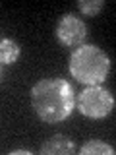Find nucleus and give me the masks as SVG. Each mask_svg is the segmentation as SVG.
Masks as SVG:
<instances>
[{
	"instance_id": "obj_1",
	"label": "nucleus",
	"mask_w": 116,
	"mask_h": 155,
	"mask_svg": "<svg viewBox=\"0 0 116 155\" xmlns=\"http://www.w3.org/2000/svg\"><path fill=\"white\" fill-rule=\"evenodd\" d=\"M31 107L43 122H62L76 107L74 87L62 78H45L31 87Z\"/></svg>"
},
{
	"instance_id": "obj_2",
	"label": "nucleus",
	"mask_w": 116,
	"mask_h": 155,
	"mask_svg": "<svg viewBox=\"0 0 116 155\" xmlns=\"http://www.w3.org/2000/svg\"><path fill=\"white\" fill-rule=\"evenodd\" d=\"M68 68L79 84L101 85L110 72V58L97 45H79L72 52Z\"/></svg>"
},
{
	"instance_id": "obj_3",
	"label": "nucleus",
	"mask_w": 116,
	"mask_h": 155,
	"mask_svg": "<svg viewBox=\"0 0 116 155\" xmlns=\"http://www.w3.org/2000/svg\"><path fill=\"white\" fill-rule=\"evenodd\" d=\"M77 109L87 118H105L114 109V97L101 85H87L77 95Z\"/></svg>"
},
{
	"instance_id": "obj_4",
	"label": "nucleus",
	"mask_w": 116,
	"mask_h": 155,
	"mask_svg": "<svg viewBox=\"0 0 116 155\" xmlns=\"http://www.w3.org/2000/svg\"><path fill=\"white\" fill-rule=\"evenodd\" d=\"M56 37H58V41L66 47L83 45V41L87 37V27H85L83 19L77 18L76 14H64V16L58 19Z\"/></svg>"
},
{
	"instance_id": "obj_5",
	"label": "nucleus",
	"mask_w": 116,
	"mask_h": 155,
	"mask_svg": "<svg viewBox=\"0 0 116 155\" xmlns=\"http://www.w3.org/2000/svg\"><path fill=\"white\" fill-rule=\"evenodd\" d=\"M76 151H77L76 143L72 142L68 136H62V134L48 138L47 142L41 145V149H39L41 155H72Z\"/></svg>"
},
{
	"instance_id": "obj_6",
	"label": "nucleus",
	"mask_w": 116,
	"mask_h": 155,
	"mask_svg": "<svg viewBox=\"0 0 116 155\" xmlns=\"http://www.w3.org/2000/svg\"><path fill=\"white\" fill-rule=\"evenodd\" d=\"M19 45L12 39H0V62L2 64H14L19 58Z\"/></svg>"
},
{
	"instance_id": "obj_7",
	"label": "nucleus",
	"mask_w": 116,
	"mask_h": 155,
	"mask_svg": "<svg viewBox=\"0 0 116 155\" xmlns=\"http://www.w3.org/2000/svg\"><path fill=\"white\" fill-rule=\"evenodd\" d=\"M81 155H114V147L101 140H91V142L83 143L79 147Z\"/></svg>"
},
{
	"instance_id": "obj_8",
	"label": "nucleus",
	"mask_w": 116,
	"mask_h": 155,
	"mask_svg": "<svg viewBox=\"0 0 116 155\" xmlns=\"http://www.w3.org/2000/svg\"><path fill=\"white\" fill-rule=\"evenodd\" d=\"M105 2L103 0H79L77 2V8H79V12L83 14V16H97V14L103 10Z\"/></svg>"
},
{
	"instance_id": "obj_9",
	"label": "nucleus",
	"mask_w": 116,
	"mask_h": 155,
	"mask_svg": "<svg viewBox=\"0 0 116 155\" xmlns=\"http://www.w3.org/2000/svg\"><path fill=\"white\" fill-rule=\"evenodd\" d=\"M10 155H31V151L29 149H12Z\"/></svg>"
},
{
	"instance_id": "obj_10",
	"label": "nucleus",
	"mask_w": 116,
	"mask_h": 155,
	"mask_svg": "<svg viewBox=\"0 0 116 155\" xmlns=\"http://www.w3.org/2000/svg\"><path fill=\"white\" fill-rule=\"evenodd\" d=\"M2 66H4V64L0 62V80H2Z\"/></svg>"
}]
</instances>
